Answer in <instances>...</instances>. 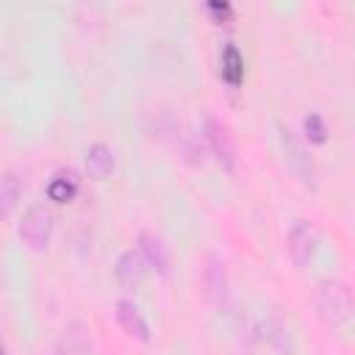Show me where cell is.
<instances>
[{
  "label": "cell",
  "instance_id": "6da1fadb",
  "mask_svg": "<svg viewBox=\"0 0 355 355\" xmlns=\"http://www.w3.org/2000/svg\"><path fill=\"white\" fill-rule=\"evenodd\" d=\"M313 308L324 327L347 330L352 322V291L338 277H322L313 286Z\"/></svg>",
  "mask_w": 355,
  "mask_h": 355
},
{
  "label": "cell",
  "instance_id": "7a4b0ae2",
  "mask_svg": "<svg viewBox=\"0 0 355 355\" xmlns=\"http://www.w3.org/2000/svg\"><path fill=\"white\" fill-rule=\"evenodd\" d=\"M53 211L44 205V202H33L25 208L22 219H19V241L31 250H44L50 244V236H53Z\"/></svg>",
  "mask_w": 355,
  "mask_h": 355
},
{
  "label": "cell",
  "instance_id": "3957f363",
  "mask_svg": "<svg viewBox=\"0 0 355 355\" xmlns=\"http://www.w3.org/2000/svg\"><path fill=\"white\" fill-rule=\"evenodd\" d=\"M286 250H288V258L300 269H305L316 258V250H319V230L313 227V222L294 219L286 233Z\"/></svg>",
  "mask_w": 355,
  "mask_h": 355
},
{
  "label": "cell",
  "instance_id": "277c9868",
  "mask_svg": "<svg viewBox=\"0 0 355 355\" xmlns=\"http://www.w3.org/2000/svg\"><path fill=\"white\" fill-rule=\"evenodd\" d=\"M277 133H280V144H283V153H286V161L288 166L294 169V175L305 183V186H313L316 183V169H313V158L308 155L305 144L300 141V136L286 128V125H277Z\"/></svg>",
  "mask_w": 355,
  "mask_h": 355
},
{
  "label": "cell",
  "instance_id": "5b68a950",
  "mask_svg": "<svg viewBox=\"0 0 355 355\" xmlns=\"http://www.w3.org/2000/svg\"><path fill=\"white\" fill-rule=\"evenodd\" d=\"M202 291L208 297V302L219 311L227 308L230 302V283H227V269H225V261L219 255H208L205 263H202Z\"/></svg>",
  "mask_w": 355,
  "mask_h": 355
},
{
  "label": "cell",
  "instance_id": "8992f818",
  "mask_svg": "<svg viewBox=\"0 0 355 355\" xmlns=\"http://www.w3.org/2000/svg\"><path fill=\"white\" fill-rule=\"evenodd\" d=\"M255 336L277 355H294L297 344L291 336V327L286 324V319L280 313H266L255 322Z\"/></svg>",
  "mask_w": 355,
  "mask_h": 355
},
{
  "label": "cell",
  "instance_id": "52a82bcc",
  "mask_svg": "<svg viewBox=\"0 0 355 355\" xmlns=\"http://www.w3.org/2000/svg\"><path fill=\"white\" fill-rule=\"evenodd\" d=\"M202 141H205V150L216 158V164L222 169H233L236 166V147H233V139L227 136V130L222 128V122H216L214 116H205L202 119Z\"/></svg>",
  "mask_w": 355,
  "mask_h": 355
},
{
  "label": "cell",
  "instance_id": "ba28073f",
  "mask_svg": "<svg viewBox=\"0 0 355 355\" xmlns=\"http://www.w3.org/2000/svg\"><path fill=\"white\" fill-rule=\"evenodd\" d=\"M147 275H150V266L144 263V258L139 255V250L130 247V250L119 252V258L114 263V277H116V283L122 288H139V286H144Z\"/></svg>",
  "mask_w": 355,
  "mask_h": 355
},
{
  "label": "cell",
  "instance_id": "9c48e42d",
  "mask_svg": "<svg viewBox=\"0 0 355 355\" xmlns=\"http://www.w3.org/2000/svg\"><path fill=\"white\" fill-rule=\"evenodd\" d=\"M114 313H116V322H119V327L130 336V338H136V341H150V324H147V319H144V313H141V308L133 302V300H116V305H114Z\"/></svg>",
  "mask_w": 355,
  "mask_h": 355
},
{
  "label": "cell",
  "instance_id": "30bf717a",
  "mask_svg": "<svg viewBox=\"0 0 355 355\" xmlns=\"http://www.w3.org/2000/svg\"><path fill=\"white\" fill-rule=\"evenodd\" d=\"M92 336L83 322H67L55 338V355H89Z\"/></svg>",
  "mask_w": 355,
  "mask_h": 355
},
{
  "label": "cell",
  "instance_id": "8fae6325",
  "mask_svg": "<svg viewBox=\"0 0 355 355\" xmlns=\"http://www.w3.org/2000/svg\"><path fill=\"white\" fill-rule=\"evenodd\" d=\"M83 166H86V175L94 178V180H105L111 172H114V153L108 144L103 141H94L89 144L86 155H83Z\"/></svg>",
  "mask_w": 355,
  "mask_h": 355
},
{
  "label": "cell",
  "instance_id": "7c38bea8",
  "mask_svg": "<svg viewBox=\"0 0 355 355\" xmlns=\"http://www.w3.org/2000/svg\"><path fill=\"white\" fill-rule=\"evenodd\" d=\"M139 255L144 258V263L150 266V269H155V272H166V266H169V255H166V247H164V241L155 236V233H150V230H141L139 233Z\"/></svg>",
  "mask_w": 355,
  "mask_h": 355
},
{
  "label": "cell",
  "instance_id": "4fadbf2b",
  "mask_svg": "<svg viewBox=\"0 0 355 355\" xmlns=\"http://www.w3.org/2000/svg\"><path fill=\"white\" fill-rule=\"evenodd\" d=\"M219 75L233 89L244 80V58H241V50L233 42H225V47L219 53Z\"/></svg>",
  "mask_w": 355,
  "mask_h": 355
},
{
  "label": "cell",
  "instance_id": "5bb4252c",
  "mask_svg": "<svg viewBox=\"0 0 355 355\" xmlns=\"http://www.w3.org/2000/svg\"><path fill=\"white\" fill-rule=\"evenodd\" d=\"M78 191V178L75 172H58L50 183H47V197L55 202H69Z\"/></svg>",
  "mask_w": 355,
  "mask_h": 355
},
{
  "label": "cell",
  "instance_id": "9a60e30c",
  "mask_svg": "<svg viewBox=\"0 0 355 355\" xmlns=\"http://www.w3.org/2000/svg\"><path fill=\"white\" fill-rule=\"evenodd\" d=\"M19 191H22V186H19V178L17 175H11V172L0 175V219L8 216L17 208Z\"/></svg>",
  "mask_w": 355,
  "mask_h": 355
},
{
  "label": "cell",
  "instance_id": "2e32d148",
  "mask_svg": "<svg viewBox=\"0 0 355 355\" xmlns=\"http://www.w3.org/2000/svg\"><path fill=\"white\" fill-rule=\"evenodd\" d=\"M302 130H305V139L311 144H324L327 141V125H324V119L319 114H308L302 119Z\"/></svg>",
  "mask_w": 355,
  "mask_h": 355
},
{
  "label": "cell",
  "instance_id": "e0dca14e",
  "mask_svg": "<svg viewBox=\"0 0 355 355\" xmlns=\"http://www.w3.org/2000/svg\"><path fill=\"white\" fill-rule=\"evenodd\" d=\"M183 153H186V161H191V164H205V144L200 141V136H194V133H189L186 136V141H183Z\"/></svg>",
  "mask_w": 355,
  "mask_h": 355
},
{
  "label": "cell",
  "instance_id": "ac0fdd59",
  "mask_svg": "<svg viewBox=\"0 0 355 355\" xmlns=\"http://www.w3.org/2000/svg\"><path fill=\"white\" fill-rule=\"evenodd\" d=\"M0 355H8V349H6V341H3V333H0Z\"/></svg>",
  "mask_w": 355,
  "mask_h": 355
}]
</instances>
